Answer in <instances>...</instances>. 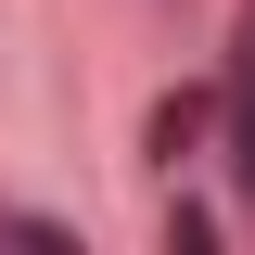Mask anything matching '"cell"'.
<instances>
[{
    "label": "cell",
    "mask_w": 255,
    "mask_h": 255,
    "mask_svg": "<svg viewBox=\"0 0 255 255\" xmlns=\"http://www.w3.org/2000/svg\"><path fill=\"white\" fill-rule=\"evenodd\" d=\"M243 166H255V128H243Z\"/></svg>",
    "instance_id": "1"
}]
</instances>
